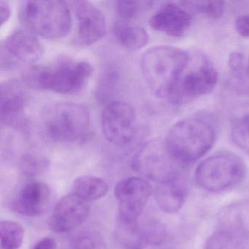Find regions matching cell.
I'll return each instance as SVG.
<instances>
[{
  "mask_svg": "<svg viewBox=\"0 0 249 249\" xmlns=\"http://www.w3.org/2000/svg\"><path fill=\"white\" fill-rule=\"evenodd\" d=\"M26 96L21 87L14 81L1 84L0 117L6 126L18 127L25 121Z\"/></svg>",
  "mask_w": 249,
  "mask_h": 249,
  "instance_id": "2e32d148",
  "label": "cell"
},
{
  "mask_svg": "<svg viewBox=\"0 0 249 249\" xmlns=\"http://www.w3.org/2000/svg\"><path fill=\"white\" fill-rule=\"evenodd\" d=\"M25 236L24 227L15 221L2 220L0 222L2 249H19Z\"/></svg>",
  "mask_w": 249,
  "mask_h": 249,
  "instance_id": "44dd1931",
  "label": "cell"
},
{
  "mask_svg": "<svg viewBox=\"0 0 249 249\" xmlns=\"http://www.w3.org/2000/svg\"><path fill=\"white\" fill-rule=\"evenodd\" d=\"M72 3L78 20L75 36L77 44L89 46L100 41L106 33V21L103 11L89 1H76Z\"/></svg>",
  "mask_w": 249,
  "mask_h": 249,
  "instance_id": "7c38bea8",
  "label": "cell"
},
{
  "mask_svg": "<svg viewBox=\"0 0 249 249\" xmlns=\"http://www.w3.org/2000/svg\"><path fill=\"white\" fill-rule=\"evenodd\" d=\"M117 75L115 72H108L103 75L102 79L99 82L97 87V96L100 102H107L113 97V93L116 89Z\"/></svg>",
  "mask_w": 249,
  "mask_h": 249,
  "instance_id": "d4e9b609",
  "label": "cell"
},
{
  "mask_svg": "<svg viewBox=\"0 0 249 249\" xmlns=\"http://www.w3.org/2000/svg\"><path fill=\"white\" fill-rule=\"evenodd\" d=\"M246 175V164L239 156L221 152L203 160L195 171V178L202 189L218 192L240 184Z\"/></svg>",
  "mask_w": 249,
  "mask_h": 249,
  "instance_id": "52a82bcc",
  "label": "cell"
},
{
  "mask_svg": "<svg viewBox=\"0 0 249 249\" xmlns=\"http://www.w3.org/2000/svg\"><path fill=\"white\" fill-rule=\"evenodd\" d=\"M218 75L213 64L200 53H189L168 100L180 105L210 94L216 87Z\"/></svg>",
  "mask_w": 249,
  "mask_h": 249,
  "instance_id": "8992f818",
  "label": "cell"
},
{
  "mask_svg": "<svg viewBox=\"0 0 249 249\" xmlns=\"http://www.w3.org/2000/svg\"><path fill=\"white\" fill-rule=\"evenodd\" d=\"M57 243L55 239L52 237H44V238L37 242L33 249H56Z\"/></svg>",
  "mask_w": 249,
  "mask_h": 249,
  "instance_id": "f546056e",
  "label": "cell"
},
{
  "mask_svg": "<svg viewBox=\"0 0 249 249\" xmlns=\"http://www.w3.org/2000/svg\"><path fill=\"white\" fill-rule=\"evenodd\" d=\"M52 198V189L49 185L39 180H31L13 198L11 210L24 216H39L47 211Z\"/></svg>",
  "mask_w": 249,
  "mask_h": 249,
  "instance_id": "4fadbf2b",
  "label": "cell"
},
{
  "mask_svg": "<svg viewBox=\"0 0 249 249\" xmlns=\"http://www.w3.org/2000/svg\"><path fill=\"white\" fill-rule=\"evenodd\" d=\"M141 2L137 1H117L116 11L119 20L133 21L141 11Z\"/></svg>",
  "mask_w": 249,
  "mask_h": 249,
  "instance_id": "484cf974",
  "label": "cell"
},
{
  "mask_svg": "<svg viewBox=\"0 0 249 249\" xmlns=\"http://www.w3.org/2000/svg\"><path fill=\"white\" fill-rule=\"evenodd\" d=\"M186 8H191L211 19H218L222 17L225 9L224 2L221 1H199L185 2Z\"/></svg>",
  "mask_w": 249,
  "mask_h": 249,
  "instance_id": "7402d4cb",
  "label": "cell"
},
{
  "mask_svg": "<svg viewBox=\"0 0 249 249\" xmlns=\"http://www.w3.org/2000/svg\"><path fill=\"white\" fill-rule=\"evenodd\" d=\"M4 47L10 59L22 63H36L45 52L40 37L28 29L14 31L5 40Z\"/></svg>",
  "mask_w": 249,
  "mask_h": 249,
  "instance_id": "9a60e30c",
  "label": "cell"
},
{
  "mask_svg": "<svg viewBox=\"0 0 249 249\" xmlns=\"http://www.w3.org/2000/svg\"><path fill=\"white\" fill-rule=\"evenodd\" d=\"M48 167L47 160L40 157L27 155L22 159L21 170L28 178H34L43 173Z\"/></svg>",
  "mask_w": 249,
  "mask_h": 249,
  "instance_id": "cb8c5ba5",
  "label": "cell"
},
{
  "mask_svg": "<svg viewBox=\"0 0 249 249\" xmlns=\"http://www.w3.org/2000/svg\"><path fill=\"white\" fill-rule=\"evenodd\" d=\"M72 244L75 249H99L100 240L94 233L84 232L73 239Z\"/></svg>",
  "mask_w": 249,
  "mask_h": 249,
  "instance_id": "4316f807",
  "label": "cell"
},
{
  "mask_svg": "<svg viewBox=\"0 0 249 249\" xmlns=\"http://www.w3.org/2000/svg\"><path fill=\"white\" fill-rule=\"evenodd\" d=\"M233 142L241 150L249 152V114L239 118L231 129Z\"/></svg>",
  "mask_w": 249,
  "mask_h": 249,
  "instance_id": "603a6c76",
  "label": "cell"
},
{
  "mask_svg": "<svg viewBox=\"0 0 249 249\" xmlns=\"http://www.w3.org/2000/svg\"><path fill=\"white\" fill-rule=\"evenodd\" d=\"M216 132L211 122L200 117L186 118L175 124L166 135L164 151L174 161L190 164L214 145Z\"/></svg>",
  "mask_w": 249,
  "mask_h": 249,
  "instance_id": "7a4b0ae2",
  "label": "cell"
},
{
  "mask_svg": "<svg viewBox=\"0 0 249 249\" xmlns=\"http://www.w3.org/2000/svg\"><path fill=\"white\" fill-rule=\"evenodd\" d=\"M137 232L144 246H157L167 238V229L164 224L156 218H145L141 222L137 221Z\"/></svg>",
  "mask_w": 249,
  "mask_h": 249,
  "instance_id": "ffe728a7",
  "label": "cell"
},
{
  "mask_svg": "<svg viewBox=\"0 0 249 249\" xmlns=\"http://www.w3.org/2000/svg\"><path fill=\"white\" fill-rule=\"evenodd\" d=\"M189 56V52L170 46H155L142 55V76L154 95L169 98Z\"/></svg>",
  "mask_w": 249,
  "mask_h": 249,
  "instance_id": "3957f363",
  "label": "cell"
},
{
  "mask_svg": "<svg viewBox=\"0 0 249 249\" xmlns=\"http://www.w3.org/2000/svg\"><path fill=\"white\" fill-rule=\"evenodd\" d=\"M228 65L230 70L234 73L237 75L241 73L244 68V57L242 53L237 52L230 53L228 58Z\"/></svg>",
  "mask_w": 249,
  "mask_h": 249,
  "instance_id": "83f0119b",
  "label": "cell"
},
{
  "mask_svg": "<svg viewBox=\"0 0 249 249\" xmlns=\"http://www.w3.org/2000/svg\"><path fill=\"white\" fill-rule=\"evenodd\" d=\"M101 126L105 138L110 143L118 146L129 145L136 134L135 110L126 102L111 101L102 113Z\"/></svg>",
  "mask_w": 249,
  "mask_h": 249,
  "instance_id": "ba28073f",
  "label": "cell"
},
{
  "mask_svg": "<svg viewBox=\"0 0 249 249\" xmlns=\"http://www.w3.org/2000/svg\"><path fill=\"white\" fill-rule=\"evenodd\" d=\"M89 213L88 202L75 194H69L61 198L55 205L48 221V226L54 232H67L84 224Z\"/></svg>",
  "mask_w": 249,
  "mask_h": 249,
  "instance_id": "8fae6325",
  "label": "cell"
},
{
  "mask_svg": "<svg viewBox=\"0 0 249 249\" xmlns=\"http://www.w3.org/2000/svg\"><path fill=\"white\" fill-rule=\"evenodd\" d=\"M246 75H247V76L249 77V62H248L247 67H246Z\"/></svg>",
  "mask_w": 249,
  "mask_h": 249,
  "instance_id": "1f68e13d",
  "label": "cell"
},
{
  "mask_svg": "<svg viewBox=\"0 0 249 249\" xmlns=\"http://www.w3.org/2000/svg\"><path fill=\"white\" fill-rule=\"evenodd\" d=\"M152 193V187L145 179L130 177L116 183L114 195L119 206L120 222H136Z\"/></svg>",
  "mask_w": 249,
  "mask_h": 249,
  "instance_id": "9c48e42d",
  "label": "cell"
},
{
  "mask_svg": "<svg viewBox=\"0 0 249 249\" xmlns=\"http://www.w3.org/2000/svg\"><path fill=\"white\" fill-rule=\"evenodd\" d=\"M249 234L235 208L224 210L218 230L206 240L204 249H243L249 242Z\"/></svg>",
  "mask_w": 249,
  "mask_h": 249,
  "instance_id": "30bf717a",
  "label": "cell"
},
{
  "mask_svg": "<svg viewBox=\"0 0 249 249\" xmlns=\"http://www.w3.org/2000/svg\"><path fill=\"white\" fill-rule=\"evenodd\" d=\"M108 191V184L96 176H81L74 182L73 193L88 202L102 199Z\"/></svg>",
  "mask_w": 249,
  "mask_h": 249,
  "instance_id": "d6986e66",
  "label": "cell"
},
{
  "mask_svg": "<svg viewBox=\"0 0 249 249\" xmlns=\"http://www.w3.org/2000/svg\"><path fill=\"white\" fill-rule=\"evenodd\" d=\"M92 73V67L88 62L61 59L29 68L24 72V81L34 89L72 95L86 87Z\"/></svg>",
  "mask_w": 249,
  "mask_h": 249,
  "instance_id": "6da1fadb",
  "label": "cell"
},
{
  "mask_svg": "<svg viewBox=\"0 0 249 249\" xmlns=\"http://www.w3.org/2000/svg\"><path fill=\"white\" fill-rule=\"evenodd\" d=\"M20 17L29 30L47 40L63 38L72 26L71 8L64 1H26Z\"/></svg>",
  "mask_w": 249,
  "mask_h": 249,
  "instance_id": "5b68a950",
  "label": "cell"
},
{
  "mask_svg": "<svg viewBox=\"0 0 249 249\" xmlns=\"http://www.w3.org/2000/svg\"><path fill=\"white\" fill-rule=\"evenodd\" d=\"M187 195V183L182 176L174 173L161 179L155 189L157 205L167 213L178 212L184 205Z\"/></svg>",
  "mask_w": 249,
  "mask_h": 249,
  "instance_id": "e0dca14e",
  "label": "cell"
},
{
  "mask_svg": "<svg viewBox=\"0 0 249 249\" xmlns=\"http://www.w3.org/2000/svg\"><path fill=\"white\" fill-rule=\"evenodd\" d=\"M192 23V16L189 11L175 3L163 5L149 20L150 27L153 30L173 37L184 36Z\"/></svg>",
  "mask_w": 249,
  "mask_h": 249,
  "instance_id": "5bb4252c",
  "label": "cell"
},
{
  "mask_svg": "<svg viewBox=\"0 0 249 249\" xmlns=\"http://www.w3.org/2000/svg\"><path fill=\"white\" fill-rule=\"evenodd\" d=\"M45 135L53 142L78 144L85 141L91 130V116L85 106L59 103L49 107L43 116Z\"/></svg>",
  "mask_w": 249,
  "mask_h": 249,
  "instance_id": "277c9868",
  "label": "cell"
},
{
  "mask_svg": "<svg viewBox=\"0 0 249 249\" xmlns=\"http://www.w3.org/2000/svg\"><path fill=\"white\" fill-rule=\"evenodd\" d=\"M11 7L9 4L5 1L0 2V19H1V27L5 23L8 22L11 17Z\"/></svg>",
  "mask_w": 249,
  "mask_h": 249,
  "instance_id": "4dcf8cb0",
  "label": "cell"
},
{
  "mask_svg": "<svg viewBox=\"0 0 249 249\" xmlns=\"http://www.w3.org/2000/svg\"><path fill=\"white\" fill-rule=\"evenodd\" d=\"M235 29L241 37L249 38V14L237 18L235 21Z\"/></svg>",
  "mask_w": 249,
  "mask_h": 249,
  "instance_id": "f1b7e54d",
  "label": "cell"
},
{
  "mask_svg": "<svg viewBox=\"0 0 249 249\" xmlns=\"http://www.w3.org/2000/svg\"><path fill=\"white\" fill-rule=\"evenodd\" d=\"M113 35L120 46L129 51H137L146 46L148 35L145 29L133 21L117 20Z\"/></svg>",
  "mask_w": 249,
  "mask_h": 249,
  "instance_id": "ac0fdd59",
  "label": "cell"
}]
</instances>
